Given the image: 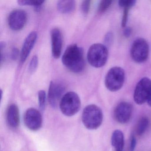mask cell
Masks as SVG:
<instances>
[{
	"label": "cell",
	"instance_id": "obj_19",
	"mask_svg": "<svg viewBox=\"0 0 151 151\" xmlns=\"http://www.w3.org/2000/svg\"><path fill=\"white\" fill-rule=\"evenodd\" d=\"M38 100L39 106L40 109L43 111L45 107L46 94L45 92L43 90H41L38 92Z\"/></svg>",
	"mask_w": 151,
	"mask_h": 151
},
{
	"label": "cell",
	"instance_id": "obj_27",
	"mask_svg": "<svg viewBox=\"0 0 151 151\" xmlns=\"http://www.w3.org/2000/svg\"><path fill=\"white\" fill-rule=\"evenodd\" d=\"M132 32V30L130 27H126L124 30V35L126 38H129L130 37Z\"/></svg>",
	"mask_w": 151,
	"mask_h": 151
},
{
	"label": "cell",
	"instance_id": "obj_21",
	"mask_svg": "<svg viewBox=\"0 0 151 151\" xmlns=\"http://www.w3.org/2000/svg\"><path fill=\"white\" fill-rule=\"evenodd\" d=\"M38 65V57L37 55H34L32 58L29 66V72L32 73L35 72Z\"/></svg>",
	"mask_w": 151,
	"mask_h": 151
},
{
	"label": "cell",
	"instance_id": "obj_24",
	"mask_svg": "<svg viewBox=\"0 0 151 151\" xmlns=\"http://www.w3.org/2000/svg\"><path fill=\"white\" fill-rule=\"evenodd\" d=\"M129 9L130 8H124L122 20V26L123 28L125 27L126 24H127L128 16H129Z\"/></svg>",
	"mask_w": 151,
	"mask_h": 151
},
{
	"label": "cell",
	"instance_id": "obj_22",
	"mask_svg": "<svg viewBox=\"0 0 151 151\" xmlns=\"http://www.w3.org/2000/svg\"><path fill=\"white\" fill-rule=\"evenodd\" d=\"M136 1L134 0H121L118 1V4L122 7L129 8L130 9L136 4Z\"/></svg>",
	"mask_w": 151,
	"mask_h": 151
},
{
	"label": "cell",
	"instance_id": "obj_17",
	"mask_svg": "<svg viewBox=\"0 0 151 151\" xmlns=\"http://www.w3.org/2000/svg\"><path fill=\"white\" fill-rule=\"evenodd\" d=\"M149 120L145 116L141 117L138 122L136 128V133L138 136L143 135L149 126Z\"/></svg>",
	"mask_w": 151,
	"mask_h": 151
},
{
	"label": "cell",
	"instance_id": "obj_16",
	"mask_svg": "<svg viewBox=\"0 0 151 151\" xmlns=\"http://www.w3.org/2000/svg\"><path fill=\"white\" fill-rule=\"evenodd\" d=\"M57 7L59 12L62 14H70L73 12L76 9V1L73 0L59 1L57 3Z\"/></svg>",
	"mask_w": 151,
	"mask_h": 151
},
{
	"label": "cell",
	"instance_id": "obj_9",
	"mask_svg": "<svg viewBox=\"0 0 151 151\" xmlns=\"http://www.w3.org/2000/svg\"><path fill=\"white\" fill-rule=\"evenodd\" d=\"M27 21V14L22 9H16L12 11L8 18L9 26L14 31L22 29L26 24Z\"/></svg>",
	"mask_w": 151,
	"mask_h": 151
},
{
	"label": "cell",
	"instance_id": "obj_26",
	"mask_svg": "<svg viewBox=\"0 0 151 151\" xmlns=\"http://www.w3.org/2000/svg\"><path fill=\"white\" fill-rule=\"evenodd\" d=\"M137 144V139L136 137L133 136L132 137L131 140L130 144V150L131 151H134Z\"/></svg>",
	"mask_w": 151,
	"mask_h": 151
},
{
	"label": "cell",
	"instance_id": "obj_4",
	"mask_svg": "<svg viewBox=\"0 0 151 151\" xmlns=\"http://www.w3.org/2000/svg\"><path fill=\"white\" fill-rule=\"evenodd\" d=\"M125 80V72L121 67L111 68L106 75L105 86L110 91L115 92L122 88Z\"/></svg>",
	"mask_w": 151,
	"mask_h": 151
},
{
	"label": "cell",
	"instance_id": "obj_20",
	"mask_svg": "<svg viewBox=\"0 0 151 151\" xmlns=\"http://www.w3.org/2000/svg\"><path fill=\"white\" fill-rule=\"evenodd\" d=\"M112 1H101L100 2L98 10L100 13H104L112 5Z\"/></svg>",
	"mask_w": 151,
	"mask_h": 151
},
{
	"label": "cell",
	"instance_id": "obj_23",
	"mask_svg": "<svg viewBox=\"0 0 151 151\" xmlns=\"http://www.w3.org/2000/svg\"><path fill=\"white\" fill-rule=\"evenodd\" d=\"M91 1L86 0L84 1L81 4V9L82 12L84 14H87L89 13L91 7Z\"/></svg>",
	"mask_w": 151,
	"mask_h": 151
},
{
	"label": "cell",
	"instance_id": "obj_25",
	"mask_svg": "<svg viewBox=\"0 0 151 151\" xmlns=\"http://www.w3.org/2000/svg\"><path fill=\"white\" fill-rule=\"evenodd\" d=\"M19 50L16 47H14L11 52V57L13 60H16L19 55Z\"/></svg>",
	"mask_w": 151,
	"mask_h": 151
},
{
	"label": "cell",
	"instance_id": "obj_8",
	"mask_svg": "<svg viewBox=\"0 0 151 151\" xmlns=\"http://www.w3.org/2000/svg\"><path fill=\"white\" fill-rule=\"evenodd\" d=\"M151 89V80L147 77L142 78L137 84L134 93V100L138 105L147 101Z\"/></svg>",
	"mask_w": 151,
	"mask_h": 151
},
{
	"label": "cell",
	"instance_id": "obj_28",
	"mask_svg": "<svg viewBox=\"0 0 151 151\" xmlns=\"http://www.w3.org/2000/svg\"><path fill=\"white\" fill-rule=\"evenodd\" d=\"M147 102L148 105L151 107V89L150 93H149V96H148V99H147Z\"/></svg>",
	"mask_w": 151,
	"mask_h": 151
},
{
	"label": "cell",
	"instance_id": "obj_12",
	"mask_svg": "<svg viewBox=\"0 0 151 151\" xmlns=\"http://www.w3.org/2000/svg\"><path fill=\"white\" fill-rule=\"evenodd\" d=\"M51 37L52 54L54 58L58 59L60 56L62 50V34L59 29L54 28L51 31Z\"/></svg>",
	"mask_w": 151,
	"mask_h": 151
},
{
	"label": "cell",
	"instance_id": "obj_13",
	"mask_svg": "<svg viewBox=\"0 0 151 151\" xmlns=\"http://www.w3.org/2000/svg\"><path fill=\"white\" fill-rule=\"evenodd\" d=\"M37 38V32L33 31L31 32L25 39L20 53V60L22 63H24L27 60L36 44Z\"/></svg>",
	"mask_w": 151,
	"mask_h": 151
},
{
	"label": "cell",
	"instance_id": "obj_18",
	"mask_svg": "<svg viewBox=\"0 0 151 151\" xmlns=\"http://www.w3.org/2000/svg\"><path fill=\"white\" fill-rule=\"evenodd\" d=\"M44 1H29V0H20L18 1L17 3L19 5L22 6H33L34 8L37 7L41 6L44 4Z\"/></svg>",
	"mask_w": 151,
	"mask_h": 151
},
{
	"label": "cell",
	"instance_id": "obj_3",
	"mask_svg": "<svg viewBox=\"0 0 151 151\" xmlns=\"http://www.w3.org/2000/svg\"><path fill=\"white\" fill-rule=\"evenodd\" d=\"M108 57L107 48L104 45L95 44L92 45L87 52V60L90 65L95 68L103 67Z\"/></svg>",
	"mask_w": 151,
	"mask_h": 151
},
{
	"label": "cell",
	"instance_id": "obj_6",
	"mask_svg": "<svg viewBox=\"0 0 151 151\" xmlns=\"http://www.w3.org/2000/svg\"><path fill=\"white\" fill-rule=\"evenodd\" d=\"M149 52V45L146 40L143 38H138L132 43L131 48V56L135 62L143 63L147 60Z\"/></svg>",
	"mask_w": 151,
	"mask_h": 151
},
{
	"label": "cell",
	"instance_id": "obj_1",
	"mask_svg": "<svg viewBox=\"0 0 151 151\" xmlns=\"http://www.w3.org/2000/svg\"><path fill=\"white\" fill-rule=\"evenodd\" d=\"M63 63L71 72L79 73L85 67L83 50L76 44L69 46L62 58Z\"/></svg>",
	"mask_w": 151,
	"mask_h": 151
},
{
	"label": "cell",
	"instance_id": "obj_7",
	"mask_svg": "<svg viewBox=\"0 0 151 151\" xmlns=\"http://www.w3.org/2000/svg\"><path fill=\"white\" fill-rule=\"evenodd\" d=\"M66 90L65 85L61 81L54 80L50 82L48 93V100L52 107L60 105Z\"/></svg>",
	"mask_w": 151,
	"mask_h": 151
},
{
	"label": "cell",
	"instance_id": "obj_14",
	"mask_svg": "<svg viewBox=\"0 0 151 151\" xmlns=\"http://www.w3.org/2000/svg\"><path fill=\"white\" fill-rule=\"evenodd\" d=\"M7 122L9 126L16 128L20 124L19 109L15 104H11L7 111Z\"/></svg>",
	"mask_w": 151,
	"mask_h": 151
},
{
	"label": "cell",
	"instance_id": "obj_11",
	"mask_svg": "<svg viewBox=\"0 0 151 151\" xmlns=\"http://www.w3.org/2000/svg\"><path fill=\"white\" fill-rule=\"evenodd\" d=\"M132 106L127 102L119 103L114 111V117L116 122L124 124L127 123L130 120L132 113Z\"/></svg>",
	"mask_w": 151,
	"mask_h": 151
},
{
	"label": "cell",
	"instance_id": "obj_5",
	"mask_svg": "<svg viewBox=\"0 0 151 151\" xmlns=\"http://www.w3.org/2000/svg\"><path fill=\"white\" fill-rule=\"evenodd\" d=\"M60 108L63 114L72 116L78 112L81 101L78 95L74 92L65 93L60 103Z\"/></svg>",
	"mask_w": 151,
	"mask_h": 151
},
{
	"label": "cell",
	"instance_id": "obj_15",
	"mask_svg": "<svg viewBox=\"0 0 151 151\" xmlns=\"http://www.w3.org/2000/svg\"><path fill=\"white\" fill-rule=\"evenodd\" d=\"M111 144L116 151H123L124 146V137L121 131L116 130L113 132L111 137Z\"/></svg>",
	"mask_w": 151,
	"mask_h": 151
},
{
	"label": "cell",
	"instance_id": "obj_2",
	"mask_svg": "<svg viewBox=\"0 0 151 151\" xmlns=\"http://www.w3.org/2000/svg\"><path fill=\"white\" fill-rule=\"evenodd\" d=\"M103 121V114L101 109L95 105L86 106L82 114V121L84 126L89 129H98Z\"/></svg>",
	"mask_w": 151,
	"mask_h": 151
},
{
	"label": "cell",
	"instance_id": "obj_10",
	"mask_svg": "<svg viewBox=\"0 0 151 151\" xmlns=\"http://www.w3.org/2000/svg\"><path fill=\"white\" fill-rule=\"evenodd\" d=\"M24 119L26 127L31 130H38L42 126V117L41 114L37 109L33 108L26 110Z\"/></svg>",
	"mask_w": 151,
	"mask_h": 151
}]
</instances>
